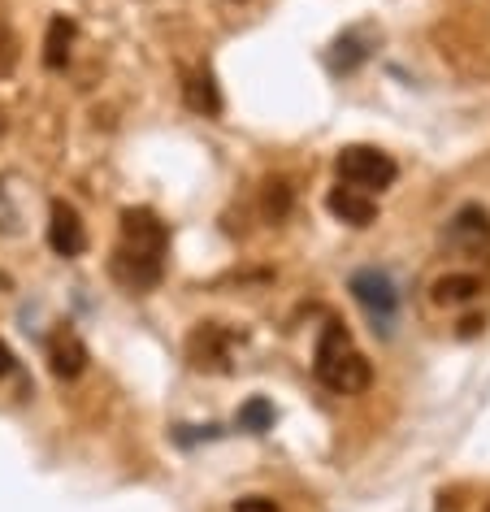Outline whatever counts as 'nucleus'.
I'll use <instances>...</instances> for the list:
<instances>
[{"instance_id":"obj_1","label":"nucleus","mask_w":490,"mask_h":512,"mask_svg":"<svg viewBox=\"0 0 490 512\" xmlns=\"http://www.w3.org/2000/svg\"><path fill=\"white\" fill-rule=\"evenodd\" d=\"M165 222L152 209H126L122 213V243L113 248L109 270L126 291H152L165 274Z\"/></svg>"},{"instance_id":"obj_2","label":"nucleus","mask_w":490,"mask_h":512,"mask_svg":"<svg viewBox=\"0 0 490 512\" xmlns=\"http://www.w3.org/2000/svg\"><path fill=\"white\" fill-rule=\"evenodd\" d=\"M313 374L326 391L334 395H356L369 387V361L365 352L352 343V335H347V326L330 322L326 330H321L317 339V352H313Z\"/></svg>"},{"instance_id":"obj_3","label":"nucleus","mask_w":490,"mask_h":512,"mask_svg":"<svg viewBox=\"0 0 490 512\" xmlns=\"http://www.w3.org/2000/svg\"><path fill=\"white\" fill-rule=\"evenodd\" d=\"M334 170H339V183L343 187H356V191H369V196H378L399 178V165L386 157L382 148H369V144H352L339 152V161H334Z\"/></svg>"},{"instance_id":"obj_4","label":"nucleus","mask_w":490,"mask_h":512,"mask_svg":"<svg viewBox=\"0 0 490 512\" xmlns=\"http://www.w3.org/2000/svg\"><path fill=\"white\" fill-rule=\"evenodd\" d=\"M352 296H356L360 309H365L373 330L391 335L395 317H399V291H395L391 278H386L382 270H360V274H352Z\"/></svg>"},{"instance_id":"obj_5","label":"nucleus","mask_w":490,"mask_h":512,"mask_svg":"<svg viewBox=\"0 0 490 512\" xmlns=\"http://www.w3.org/2000/svg\"><path fill=\"white\" fill-rule=\"evenodd\" d=\"M447 248H456L464 256H490V217H486V209L464 204L447 226Z\"/></svg>"},{"instance_id":"obj_6","label":"nucleus","mask_w":490,"mask_h":512,"mask_svg":"<svg viewBox=\"0 0 490 512\" xmlns=\"http://www.w3.org/2000/svg\"><path fill=\"white\" fill-rule=\"evenodd\" d=\"M48 248L57 256H83L87 252V226L74 204L57 200L53 213H48Z\"/></svg>"},{"instance_id":"obj_7","label":"nucleus","mask_w":490,"mask_h":512,"mask_svg":"<svg viewBox=\"0 0 490 512\" xmlns=\"http://www.w3.org/2000/svg\"><path fill=\"white\" fill-rule=\"evenodd\" d=\"M187 356L196 369L222 374V369H230V335L217 322H204V326H196V335L187 339Z\"/></svg>"},{"instance_id":"obj_8","label":"nucleus","mask_w":490,"mask_h":512,"mask_svg":"<svg viewBox=\"0 0 490 512\" xmlns=\"http://www.w3.org/2000/svg\"><path fill=\"white\" fill-rule=\"evenodd\" d=\"M48 369L61 378V382H74L87 369V348L74 330H57L53 343H48Z\"/></svg>"},{"instance_id":"obj_9","label":"nucleus","mask_w":490,"mask_h":512,"mask_svg":"<svg viewBox=\"0 0 490 512\" xmlns=\"http://www.w3.org/2000/svg\"><path fill=\"white\" fill-rule=\"evenodd\" d=\"M326 204H330V213L347 226H369L373 217H378V204H373L369 191H356V187H343V183L330 191Z\"/></svg>"},{"instance_id":"obj_10","label":"nucleus","mask_w":490,"mask_h":512,"mask_svg":"<svg viewBox=\"0 0 490 512\" xmlns=\"http://www.w3.org/2000/svg\"><path fill=\"white\" fill-rule=\"evenodd\" d=\"M183 96H187L191 109L204 113V118H217V113H222V92H217V79L209 70H191L187 83H183Z\"/></svg>"},{"instance_id":"obj_11","label":"nucleus","mask_w":490,"mask_h":512,"mask_svg":"<svg viewBox=\"0 0 490 512\" xmlns=\"http://www.w3.org/2000/svg\"><path fill=\"white\" fill-rule=\"evenodd\" d=\"M74 48V22L70 18H53L48 22V40H44V66L48 70H66Z\"/></svg>"},{"instance_id":"obj_12","label":"nucleus","mask_w":490,"mask_h":512,"mask_svg":"<svg viewBox=\"0 0 490 512\" xmlns=\"http://www.w3.org/2000/svg\"><path fill=\"white\" fill-rule=\"evenodd\" d=\"M477 296V278L469 274H447L443 283L434 287V300L438 304H464V300H473Z\"/></svg>"},{"instance_id":"obj_13","label":"nucleus","mask_w":490,"mask_h":512,"mask_svg":"<svg viewBox=\"0 0 490 512\" xmlns=\"http://www.w3.org/2000/svg\"><path fill=\"white\" fill-rule=\"evenodd\" d=\"M360 61H365V48L356 44V35H343V40L334 44V61H330V66L334 70H352V66H360Z\"/></svg>"},{"instance_id":"obj_14","label":"nucleus","mask_w":490,"mask_h":512,"mask_svg":"<svg viewBox=\"0 0 490 512\" xmlns=\"http://www.w3.org/2000/svg\"><path fill=\"white\" fill-rule=\"evenodd\" d=\"M269 421H274V408H269L265 400H252V404L239 413V426H248V430H256V434L269 430Z\"/></svg>"},{"instance_id":"obj_15","label":"nucleus","mask_w":490,"mask_h":512,"mask_svg":"<svg viewBox=\"0 0 490 512\" xmlns=\"http://www.w3.org/2000/svg\"><path fill=\"white\" fill-rule=\"evenodd\" d=\"M287 204H291V191H287V183H269V196H265V213H269V217H274V222H278V217L287 213Z\"/></svg>"},{"instance_id":"obj_16","label":"nucleus","mask_w":490,"mask_h":512,"mask_svg":"<svg viewBox=\"0 0 490 512\" xmlns=\"http://www.w3.org/2000/svg\"><path fill=\"white\" fill-rule=\"evenodd\" d=\"M235 512H278L274 499H265V495H248V499H239Z\"/></svg>"},{"instance_id":"obj_17","label":"nucleus","mask_w":490,"mask_h":512,"mask_svg":"<svg viewBox=\"0 0 490 512\" xmlns=\"http://www.w3.org/2000/svg\"><path fill=\"white\" fill-rule=\"evenodd\" d=\"M0 230H18V209L5 196V183H0Z\"/></svg>"},{"instance_id":"obj_18","label":"nucleus","mask_w":490,"mask_h":512,"mask_svg":"<svg viewBox=\"0 0 490 512\" xmlns=\"http://www.w3.org/2000/svg\"><path fill=\"white\" fill-rule=\"evenodd\" d=\"M9 369H14V352H9V348H5V343H0V378H5V374H9Z\"/></svg>"},{"instance_id":"obj_19","label":"nucleus","mask_w":490,"mask_h":512,"mask_svg":"<svg viewBox=\"0 0 490 512\" xmlns=\"http://www.w3.org/2000/svg\"><path fill=\"white\" fill-rule=\"evenodd\" d=\"M5 126H9V118H5V109H0V135H5Z\"/></svg>"}]
</instances>
